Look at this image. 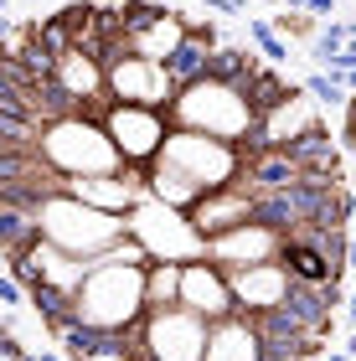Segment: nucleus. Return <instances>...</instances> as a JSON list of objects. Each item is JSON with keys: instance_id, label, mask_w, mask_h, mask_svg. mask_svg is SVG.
<instances>
[{"instance_id": "obj_1", "label": "nucleus", "mask_w": 356, "mask_h": 361, "mask_svg": "<svg viewBox=\"0 0 356 361\" xmlns=\"http://www.w3.org/2000/svg\"><path fill=\"white\" fill-rule=\"evenodd\" d=\"M258 73V68H253ZM253 73L248 78H222L207 68L202 78H191V83L176 88L171 98V124H181V129H202V135H217V140H233V145H248L253 140V129L264 114L253 109Z\"/></svg>"}, {"instance_id": "obj_2", "label": "nucleus", "mask_w": 356, "mask_h": 361, "mask_svg": "<svg viewBox=\"0 0 356 361\" xmlns=\"http://www.w3.org/2000/svg\"><path fill=\"white\" fill-rule=\"evenodd\" d=\"M73 320L88 331H129L145 315V269L140 264H93L73 294Z\"/></svg>"}, {"instance_id": "obj_3", "label": "nucleus", "mask_w": 356, "mask_h": 361, "mask_svg": "<svg viewBox=\"0 0 356 361\" xmlns=\"http://www.w3.org/2000/svg\"><path fill=\"white\" fill-rule=\"evenodd\" d=\"M37 155L62 176H104V171L124 166V155L114 150L109 129L83 109H68L57 119H47L37 129Z\"/></svg>"}, {"instance_id": "obj_4", "label": "nucleus", "mask_w": 356, "mask_h": 361, "mask_svg": "<svg viewBox=\"0 0 356 361\" xmlns=\"http://www.w3.org/2000/svg\"><path fill=\"white\" fill-rule=\"evenodd\" d=\"M31 222H37V233H42L47 243H57V248H68V253H78V258L109 248V243L124 233V217H119V212H99V207L78 202L73 191L42 196V202L31 207Z\"/></svg>"}, {"instance_id": "obj_5", "label": "nucleus", "mask_w": 356, "mask_h": 361, "mask_svg": "<svg viewBox=\"0 0 356 361\" xmlns=\"http://www.w3.org/2000/svg\"><path fill=\"white\" fill-rule=\"evenodd\" d=\"M124 233L140 238L150 258H171V264L207 258V238L191 227V217H186V212H176V207H166V202H155L150 191L124 212Z\"/></svg>"}, {"instance_id": "obj_6", "label": "nucleus", "mask_w": 356, "mask_h": 361, "mask_svg": "<svg viewBox=\"0 0 356 361\" xmlns=\"http://www.w3.org/2000/svg\"><path fill=\"white\" fill-rule=\"evenodd\" d=\"M160 155H166L171 166H181L186 176H197L207 191H217V186H228V180H238L243 166H248V145L202 135V129H181V124H171V135H166V145H160Z\"/></svg>"}, {"instance_id": "obj_7", "label": "nucleus", "mask_w": 356, "mask_h": 361, "mask_svg": "<svg viewBox=\"0 0 356 361\" xmlns=\"http://www.w3.org/2000/svg\"><path fill=\"white\" fill-rule=\"evenodd\" d=\"M93 119L109 129V140H114V150L124 155V166H150L155 150H160L166 135H171V114H166V109L124 104V98H109Z\"/></svg>"}, {"instance_id": "obj_8", "label": "nucleus", "mask_w": 356, "mask_h": 361, "mask_svg": "<svg viewBox=\"0 0 356 361\" xmlns=\"http://www.w3.org/2000/svg\"><path fill=\"white\" fill-rule=\"evenodd\" d=\"M140 351L150 361H202L207 351V320L186 305L145 310L140 315Z\"/></svg>"}, {"instance_id": "obj_9", "label": "nucleus", "mask_w": 356, "mask_h": 361, "mask_svg": "<svg viewBox=\"0 0 356 361\" xmlns=\"http://www.w3.org/2000/svg\"><path fill=\"white\" fill-rule=\"evenodd\" d=\"M284 243H289L284 227H274V222H264V217H248V222L228 227V233L207 238V258H212V264H222V269H238V264H269V258L284 253Z\"/></svg>"}, {"instance_id": "obj_10", "label": "nucleus", "mask_w": 356, "mask_h": 361, "mask_svg": "<svg viewBox=\"0 0 356 361\" xmlns=\"http://www.w3.org/2000/svg\"><path fill=\"white\" fill-rule=\"evenodd\" d=\"M228 289H233V305L243 315H258V310H279L295 289V274H289L284 258H269V264H238L228 269Z\"/></svg>"}, {"instance_id": "obj_11", "label": "nucleus", "mask_w": 356, "mask_h": 361, "mask_svg": "<svg viewBox=\"0 0 356 361\" xmlns=\"http://www.w3.org/2000/svg\"><path fill=\"white\" fill-rule=\"evenodd\" d=\"M176 305L197 310V315L212 325L222 315H233V289H228V269L212 264V258H191V264H181V294H176Z\"/></svg>"}, {"instance_id": "obj_12", "label": "nucleus", "mask_w": 356, "mask_h": 361, "mask_svg": "<svg viewBox=\"0 0 356 361\" xmlns=\"http://www.w3.org/2000/svg\"><path fill=\"white\" fill-rule=\"evenodd\" d=\"M186 217H191V227H197L202 238H217V233H228V227H238V222L258 217V191L238 176V180H228V186L207 191L202 202L186 212Z\"/></svg>"}, {"instance_id": "obj_13", "label": "nucleus", "mask_w": 356, "mask_h": 361, "mask_svg": "<svg viewBox=\"0 0 356 361\" xmlns=\"http://www.w3.org/2000/svg\"><path fill=\"white\" fill-rule=\"evenodd\" d=\"M202 361H264V336L248 325V315H222L207 325V351Z\"/></svg>"}, {"instance_id": "obj_14", "label": "nucleus", "mask_w": 356, "mask_h": 361, "mask_svg": "<svg viewBox=\"0 0 356 361\" xmlns=\"http://www.w3.org/2000/svg\"><path fill=\"white\" fill-rule=\"evenodd\" d=\"M52 83L73 98V109L83 104V98H99L104 93V62H99V52H83V47L57 52L52 57Z\"/></svg>"}, {"instance_id": "obj_15", "label": "nucleus", "mask_w": 356, "mask_h": 361, "mask_svg": "<svg viewBox=\"0 0 356 361\" xmlns=\"http://www.w3.org/2000/svg\"><path fill=\"white\" fill-rule=\"evenodd\" d=\"M145 191H150L155 202L176 207V212H191V207H197L202 196H207V186H202L197 176H186L181 166H171V160L160 155V150H155L150 166H145Z\"/></svg>"}, {"instance_id": "obj_16", "label": "nucleus", "mask_w": 356, "mask_h": 361, "mask_svg": "<svg viewBox=\"0 0 356 361\" xmlns=\"http://www.w3.org/2000/svg\"><path fill=\"white\" fill-rule=\"evenodd\" d=\"M279 258L289 264V274H295L300 284H331V279H341V274H346V269H336V264H331V258L320 253V248H310L305 238H289Z\"/></svg>"}, {"instance_id": "obj_17", "label": "nucleus", "mask_w": 356, "mask_h": 361, "mask_svg": "<svg viewBox=\"0 0 356 361\" xmlns=\"http://www.w3.org/2000/svg\"><path fill=\"white\" fill-rule=\"evenodd\" d=\"M181 294V264L171 258H150L145 264V310H166Z\"/></svg>"}, {"instance_id": "obj_18", "label": "nucleus", "mask_w": 356, "mask_h": 361, "mask_svg": "<svg viewBox=\"0 0 356 361\" xmlns=\"http://www.w3.org/2000/svg\"><path fill=\"white\" fill-rule=\"evenodd\" d=\"M42 233H37V222L26 217V212H16V207H0V258H21L31 243H37Z\"/></svg>"}, {"instance_id": "obj_19", "label": "nucleus", "mask_w": 356, "mask_h": 361, "mask_svg": "<svg viewBox=\"0 0 356 361\" xmlns=\"http://www.w3.org/2000/svg\"><path fill=\"white\" fill-rule=\"evenodd\" d=\"M248 42L258 47V57H264V62H274V68H279V62H289V42H284L269 21H248Z\"/></svg>"}, {"instance_id": "obj_20", "label": "nucleus", "mask_w": 356, "mask_h": 361, "mask_svg": "<svg viewBox=\"0 0 356 361\" xmlns=\"http://www.w3.org/2000/svg\"><path fill=\"white\" fill-rule=\"evenodd\" d=\"M305 93H310L320 109H341V104H346V83H341V73H310V78H305Z\"/></svg>"}, {"instance_id": "obj_21", "label": "nucleus", "mask_w": 356, "mask_h": 361, "mask_svg": "<svg viewBox=\"0 0 356 361\" xmlns=\"http://www.w3.org/2000/svg\"><path fill=\"white\" fill-rule=\"evenodd\" d=\"M274 31H279V37L289 42V37H295V42H315V31H320V21H315V16L310 11H279V16H274V21H269Z\"/></svg>"}, {"instance_id": "obj_22", "label": "nucleus", "mask_w": 356, "mask_h": 361, "mask_svg": "<svg viewBox=\"0 0 356 361\" xmlns=\"http://www.w3.org/2000/svg\"><path fill=\"white\" fill-rule=\"evenodd\" d=\"M346 37H351V21H331L326 31H315V47H310V57L320 62V68H331V57L346 47Z\"/></svg>"}, {"instance_id": "obj_23", "label": "nucleus", "mask_w": 356, "mask_h": 361, "mask_svg": "<svg viewBox=\"0 0 356 361\" xmlns=\"http://www.w3.org/2000/svg\"><path fill=\"white\" fill-rule=\"evenodd\" d=\"M0 361H37L31 351H21V341L11 336V325H6V320H0Z\"/></svg>"}, {"instance_id": "obj_24", "label": "nucleus", "mask_w": 356, "mask_h": 361, "mask_svg": "<svg viewBox=\"0 0 356 361\" xmlns=\"http://www.w3.org/2000/svg\"><path fill=\"white\" fill-rule=\"evenodd\" d=\"M341 150H356V93H346V104H341Z\"/></svg>"}, {"instance_id": "obj_25", "label": "nucleus", "mask_w": 356, "mask_h": 361, "mask_svg": "<svg viewBox=\"0 0 356 361\" xmlns=\"http://www.w3.org/2000/svg\"><path fill=\"white\" fill-rule=\"evenodd\" d=\"M21 300H26L21 279H16V274H6V279H0V305H21Z\"/></svg>"}, {"instance_id": "obj_26", "label": "nucleus", "mask_w": 356, "mask_h": 361, "mask_svg": "<svg viewBox=\"0 0 356 361\" xmlns=\"http://www.w3.org/2000/svg\"><path fill=\"white\" fill-rule=\"evenodd\" d=\"M305 11H310L315 21H331V16H336V0H310V6H305Z\"/></svg>"}, {"instance_id": "obj_27", "label": "nucleus", "mask_w": 356, "mask_h": 361, "mask_svg": "<svg viewBox=\"0 0 356 361\" xmlns=\"http://www.w3.org/2000/svg\"><path fill=\"white\" fill-rule=\"evenodd\" d=\"M341 83H346V93H356V68H351V73H341Z\"/></svg>"}, {"instance_id": "obj_28", "label": "nucleus", "mask_w": 356, "mask_h": 361, "mask_svg": "<svg viewBox=\"0 0 356 361\" xmlns=\"http://www.w3.org/2000/svg\"><path fill=\"white\" fill-rule=\"evenodd\" d=\"M346 269H356V243H346Z\"/></svg>"}, {"instance_id": "obj_29", "label": "nucleus", "mask_w": 356, "mask_h": 361, "mask_svg": "<svg viewBox=\"0 0 356 361\" xmlns=\"http://www.w3.org/2000/svg\"><path fill=\"white\" fill-rule=\"evenodd\" d=\"M346 305H351V310H346V315H351V325H356V294H351V300H346Z\"/></svg>"}, {"instance_id": "obj_30", "label": "nucleus", "mask_w": 356, "mask_h": 361, "mask_svg": "<svg viewBox=\"0 0 356 361\" xmlns=\"http://www.w3.org/2000/svg\"><path fill=\"white\" fill-rule=\"evenodd\" d=\"M37 361H62V356H57V351H42V356H37Z\"/></svg>"}, {"instance_id": "obj_31", "label": "nucleus", "mask_w": 356, "mask_h": 361, "mask_svg": "<svg viewBox=\"0 0 356 361\" xmlns=\"http://www.w3.org/2000/svg\"><path fill=\"white\" fill-rule=\"evenodd\" d=\"M6 6H11V0H0V21H6Z\"/></svg>"}, {"instance_id": "obj_32", "label": "nucleus", "mask_w": 356, "mask_h": 361, "mask_svg": "<svg viewBox=\"0 0 356 361\" xmlns=\"http://www.w3.org/2000/svg\"><path fill=\"white\" fill-rule=\"evenodd\" d=\"M264 6H279V0H264Z\"/></svg>"}, {"instance_id": "obj_33", "label": "nucleus", "mask_w": 356, "mask_h": 361, "mask_svg": "<svg viewBox=\"0 0 356 361\" xmlns=\"http://www.w3.org/2000/svg\"><path fill=\"white\" fill-rule=\"evenodd\" d=\"M351 361H356V356H351Z\"/></svg>"}]
</instances>
